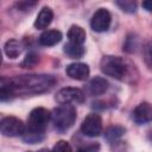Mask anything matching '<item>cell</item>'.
Returning <instances> with one entry per match:
<instances>
[{"label": "cell", "instance_id": "obj_1", "mask_svg": "<svg viewBox=\"0 0 152 152\" xmlns=\"http://www.w3.org/2000/svg\"><path fill=\"white\" fill-rule=\"evenodd\" d=\"M14 94H40L50 90L56 80L51 75H23L12 78Z\"/></svg>", "mask_w": 152, "mask_h": 152}, {"label": "cell", "instance_id": "obj_2", "mask_svg": "<svg viewBox=\"0 0 152 152\" xmlns=\"http://www.w3.org/2000/svg\"><path fill=\"white\" fill-rule=\"evenodd\" d=\"M50 120L51 113L48 109L43 107L32 109L27 119V126H25V132L21 135L23 139L28 144H36L43 140L45 129Z\"/></svg>", "mask_w": 152, "mask_h": 152}, {"label": "cell", "instance_id": "obj_3", "mask_svg": "<svg viewBox=\"0 0 152 152\" xmlns=\"http://www.w3.org/2000/svg\"><path fill=\"white\" fill-rule=\"evenodd\" d=\"M134 65L128 63V61L118 56H104L100 62L101 71L115 80L124 81L131 75V69Z\"/></svg>", "mask_w": 152, "mask_h": 152}, {"label": "cell", "instance_id": "obj_4", "mask_svg": "<svg viewBox=\"0 0 152 152\" xmlns=\"http://www.w3.org/2000/svg\"><path fill=\"white\" fill-rule=\"evenodd\" d=\"M76 120V109L72 104H59L51 113V121L59 132L68 131Z\"/></svg>", "mask_w": 152, "mask_h": 152}, {"label": "cell", "instance_id": "obj_5", "mask_svg": "<svg viewBox=\"0 0 152 152\" xmlns=\"http://www.w3.org/2000/svg\"><path fill=\"white\" fill-rule=\"evenodd\" d=\"M25 132L24 122L15 116H5L0 120V133L5 137H21Z\"/></svg>", "mask_w": 152, "mask_h": 152}, {"label": "cell", "instance_id": "obj_6", "mask_svg": "<svg viewBox=\"0 0 152 152\" xmlns=\"http://www.w3.org/2000/svg\"><path fill=\"white\" fill-rule=\"evenodd\" d=\"M84 93L74 87L62 88L56 94V101L59 104H72V103H82L84 101Z\"/></svg>", "mask_w": 152, "mask_h": 152}, {"label": "cell", "instance_id": "obj_7", "mask_svg": "<svg viewBox=\"0 0 152 152\" xmlns=\"http://www.w3.org/2000/svg\"><path fill=\"white\" fill-rule=\"evenodd\" d=\"M81 131L84 135L94 138L100 135V133L102 132V119L97 113H90L88 114L82 125H81Z\"/></svg>", "mask_w": 152, "mask_h": 152}, {"label": "cell", "instance_id": "obj_8", "mask_svg": "<svg viewBox=\"0 0 152 152\" xmlns=\"http://www.w3.org/2000/svg\"><path fill=\"white\" fill-rule=\"evenodd\" d=\"M112 23V15L108 10L99 8L91 17L90 26L95 32H104L109 28Z\"/></svg>", "mask_w": 152, "mask_h": 152}, {"label": "cell", "instance_id": "obj_9", "mask_svg": "<svg viewBox=\"0 0 152 152\" xmlns=\"http://www.w3.org/2000/svg\"><path fill=\"white\" fill-rule=\"evenodd\" d=\"M66 74L72 80L83 81L87 80L89 76V66L86 63H81V62L71 63L66 66Z\"/></svg>", "mask_w": 152, "mask_h": 152}, {"label": "cell", "instance_id": "obj_10", "mask_svg": "<svg viewBox=\"0 0 152 152\" xmlns=\"http://www.w3.org/2000/svg\"><path fill=\"white\" fill-rule=\"evenodd\" d=\"M151 118H152V108L148 102L139 103L133 110V120L139 125L148 122Z\"/></svg>", "mask_w": 152, "mask_h": 152}, {"label": "cell", "instance_id": "obj_11", "mask_svg": "<svg viewBox=\"0 0 152 152\" xmlns=\"http://www.w3.org/2000/svg\"><path fill=\"white\" fill-rule=\"evenodd\" d=\"M109 87V83L106 78L103 77H100V76H96L94 78L90 80L89 84H88V90L91 95L94 96H99V95H102L107 91Z\"/></svg>", "mask_w": 152, "mask_h": 152}, {"label": "cell", "instance_id": "obj_12", "mask_svg": "<svg viewBox=\"0 0 152 152\" xmlns=\"http://www.w3.org/2000/svg\"><path fill=\"white\" fill-rule=\"evenodd\" d=\"M53 19V12L50 7H43L34 20V27L38 30L46 28Z\"/></svg>", "mask_w": 152, "mask_h": 152}, {"label": "cell", "instance_id": "obj_13", "mask_svg": "<svg viewBox=\"0 0 152 152\" xmlns=\"http://www.w3.org/2000/svg\"><path fill=\"white\" fill-rule=\"evenodd\" d=\"M62 40V33L58 30H46L39 37V43L44 46L56 45Z\"/></svg>", "mask_w": 152, "mask_h": 152}, {"label": "cell", "instance_id": "obj_14", "mask_svg": "<svg viewBox=\"0 0 152 152\" xmlns=\"http://www.w3.org/2000/svg\"><path fill=\"white\" fill-rule=\"evenodd\" d=\"M14 95V87L12 78L0 77V101H6Z\"/></svg>", "mask_w": 152, "mask_h": 152}, {"label": "cell", "instance_id": "obj_15", "mask_svg": "<svg viewBox=\"0 0 152 152\" xmlns=\"http://www.w3.org/2000/svg\"><path fill=\"white\" fill-rule=\"evenodd\" d=\"M68 38L70 43L82 45L86 40V31L78 25H72L68 31Z\"/></svg>", "mask_w": 152, "mask_h": 152}, {"label": "cell", "instance_id": "obj_16", "mask_svg": "<svg viewBox=\"0 0 152 152\" xmlns=\"http://www.w3.org/2000/svg\"><path fill=\"white\" fill-rule=\"evenodd\" d=\"M23 44L17 39H10L5 44V53L10 58H17L23 52Z\"/></svg>", "mask_w": 152, "mask_h": 152}, {"label": "cell", "instance_id": "obj_17", "mask_svg": "<svg viewBox=\"0 0 152 152\" xmlns=\"http://www.w3.org/2000/svg\"><path fill=\"white\" fill-rule=\"evenodd\" d=\"M64 52L69 57H71V58H81L84 55L86 50H84L83 45L75 44V43H70L69 42L68 44L64 45Z\"/></svg>", "mask_w": 152, "mask_h": 152}, {"label": "cell", "instance_id": "obj_18", "mask_svg": "<svg viewBox=\"0 0 152 152\" xmlns=\"http://www.w3.org/2000/svg\"><path fill=\"white\" fill-rule=\"evenodd\" d=\"M125 133V128L122 126H110L106 129L104 132V138L109 141V142H115L118 141Z\"/></svg>", "mask_w": 152, "mask_h": 152}, {"label": "cell", "instance_id": "obj_19", "mask_svg": "<svg viewBox=\"0 0 152 152\" xmlns=\"http://www.w3.org/2000/svg\"><path fill=\"white\" fill-rule=\"evenodd\" d=\"M116 5L127 13H134L137 10V2L135 1H129V0H124V1H118Z\"/></svg>", "mask_w": 152, "mask_h": 152}, {"label": "cell", "instance_id": "obj_20", "mask_svg": "<svg viewBox=\"0 0 152 152\" xmlns=\"http://www.w3.org/2000/svg\"><path fill=\"white\" fill-rule=\"evenodd\" d=\"M50 152H71V146L65 140H59L55 144Z\"/></svg>", "mask_w": 152, "mask_h": 152}, {"label": "cell", "instance_id": "obj_21", "mask_svg": "<svg viewBox=\"0 0 152 152\" xmlns=\"http://www.w3.org/2000/svg\"><path fill=\"white\" fill-rule=\"evenodd\" d=\"M38 59L39 58H38V56L36 53H33V52L27 53V56L23 61V65H24V68H32L38 63Z\"/></svg>", "mask_w": 152, "mask_h": 152}, {"label": "cell", "instance_id": "obj_22", "mask_svg": "<svg viewBox=\"0 0 152 152\" xmlns=\"http://www.w3.org/2000/svg\"><path fill=\"white\" fill-rule=\"evenodd\" d=\"M100 150V145L97 142L94 144H88L86 146H82L77 150V152H99Z\"/></svg>", "mask_w": 152, "mask_h": 152}, {"label": "cell", "instance_id": "obj_23", "mask_svg": "<svg viewBox=\"0 0 152 152\" xmlns=\"http://www.w3.org/2000/svg\"><path fill=\"white\" fill-rule=\"evenodd\" d=\"M142 6H144L147 11H151V4H150V2H142Z\"/></svg>", "mask_w": 152, "mask_h": 152}, {"label": "cell", "instance_id": "obj_24", "mask_svg": "<svg viewBox=\"0 0 152 152\" xmlns=\"http://www.w3.org/2000/svg\"><path fill=\"white\" fill-rule=\"evenodd\" d=\"M27 152H50V151L46 150V148H43V150H39V151H27Z\"/></svg>", "mask_w": 152, "mask_h": 152}, {"label": "cell", "instance_id": "obj_25", "mask_svg": "<svg viewBox=\"0 0 152 152\" xmlns=\"http://www.w3.org/2000/svg\"><path fill=\"white\" fill-rule=\"evenodd\" d=\"M2 63V53H1V50H0V64Z\"/></svg>", "mask_w": 152, "mask_h": 152}]
</instances>
